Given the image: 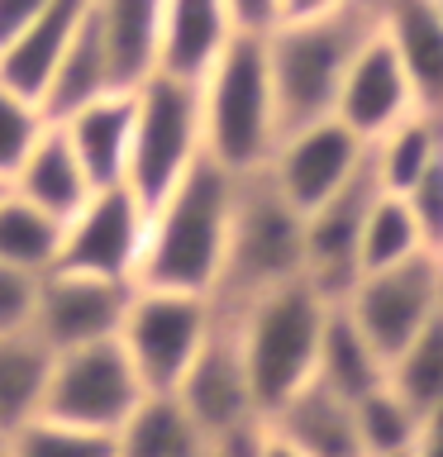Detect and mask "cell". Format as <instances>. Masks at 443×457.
Returning a JSON list of instances; mask_svg holds the SVG:
<instances>
[{
    "label": "cell",
    "mask_w": 443,
    "mask_h": 457,
    "mask_svg": "<svg viewBox=\"0 0 443 457\" xmlns=\"http://www.w3.org/2000/svg\"><path fill=\"white\" fill-rule=\"evenodd\" d=\"M396 457H410V453H396Z\"/></svg>",
    "instance_id": "f6af8a7d"
},
{
    "label": "cell",
    "mask_w": 443,
    "mask_h": 457,
    "mask_svg": "<svg viewBox=\"0 0 443 457\" xmlns=\"http://www.w3.org/2000/svg\"><path fill=\"white\" fill-rule=\"evenodd\" d=\"M281 138L277 96L267 71V38L234 34L200 77V153L229 177H253L272 162Z\"/></svg>",
    "instance_id": "3957f363"
},
{
    "label": "cell",
    "mask_w": 443,
    "mask_h": 457,
    "mask_svg": "<svg viewBox=\"0 0 443 457\" xmlns=\"http://www.w3.org/2000/svg\"><path fill=\"white\" fill-rule=\"evenodd\" d=\"M0 457H10V434H0Z\"/></svg>",
    "instance_id": "b9f144b4"
},
{
    "label": "cell",
    "mask_w": 443,
    "mask_h": 457,
    "mask_svg": "<svg viewBox=\"0 0 443 457\" xmlns=\"http://www.w3.org/2000/svg\"><path fill=\"white\" fill-rule=\"evenodd\" d=\"M257 457H305V453H300L296 443H286L277 428H267V424H263V438H257Z\"/></svg>",
    "instance_id": "ab89813d"
},
{
    "label": "cell",
    "mask_w": 443,
    "mask_h": 457,
    "mask_svg": "<svg viewBox=\"0 0 443 457\" xmlns=\"http://www.w3.org/2000/svg\"><path fill=\"white\" fill-rule=\"evenodd\" d=\"M377 195L381 181L372 162H363L324 205L305 214V281L329 305H339L357 281V243H363V224Z\"/></svg>",
    "instance_id": "7c38bea8"
},
{
    "label": "cell",
    "mask_w": 443,
    "mask_h": 457,
    "mask_svg": "<svg viewBox=\"0 0 443 457\" xmlns=\"http://www.w3.org/2000/svg\"><path fill=\"white\" fill-rule=\"evenodd\" d=\"M205 434L191 424L177 395H143L114 428V457H205Z\"/></svg>",
    "instance_id": "484cf974"
},
{
    "label": "cell",
    "mask_w": 443,
    "mask_h": 457,
    "mask_svg": "<svg viewBox=\"0 0 443 457\" xmlns=\"http://www.w3.org/2000/svg\"><path fill=\"white\" fill-rule=\"evenodd\" d=\"M439 262H443V253H439Z\"/></svg>",
    "instance_id": "bcb514c9"
},
{
    "label": "cell",
    "mask_w": 443,
    "mask_h": 457,
    "mask_svg": "<svg viewBox=\"0 0 443 457\" xmlns=\"http://www.w3.org/2000/svg\"><path fill=\"white\" fill-rule=\"evenodd\" d=\"M381 34L396 48L414 105L443 120V20L434 0H381Z\"/></svg>",
    "instance_id": "2e32d148"
},
{
    "label": "cell",
    "mask_w": 443,
    "mask_h": 457,
    "mask_svg": "<svg viewBox=\"0 0 443 457\" xmlns=\"http://www.w3.org/2000/svg\"><path fill=\"white\" fill-rule=\"evenodd\" d=\"M143 228H148V205L124 181L96 186L81 200V210L63 224V243H57L53 267L91 271V277H110V281H134L138 253H143Z\"/></svg>",
    "instance_id": "30bf717a"
},
{
    "label": "cell",
    "mask_w": 443,
    "mask_h": 457,
    "mask_svg": "<svg viewBox=\"0 0 443 457\" xmlns=\"http://www.w3.org/2000/svg\"><path fill=\"white\" fill-rule=\"evenodd\" d=\"M220 320L210 295H186V291H143L134 286V300L120 324V348L129 353L138 381L148 395H171L205 348L210 328Z\"/></svg>",
    "instance_id": "52a82bcc"
},
{
    "label": "cell",
    "mask_w": 443,
    "mask_h": 457,
    "mask_svg": "<svg viewBox=\"0 0 443 457\" xmlns=\"http://www.w3.org/2000/svg\"><path fill=\"white\" fill-rule=\"evenodd\" d=\"M410 457H443V410L420 420V434H414V443H410Z\"/></svg>",
    "instance_id": "74e56055"
},
{
    "label": "cell",
    "mask_w": 443,
    "mask_h": 457,
    "mask_svg": "<svg viewBox=\"0 0 443 457\" xmlns=\"http://www.w3.org/2000/svg\"><path fill=\"white\" fill-rule=\"evenodd\" d=\"M234 191L238 177H229L200 153V162L148 210L134 286L214 300L229 248V220H234Z\"/></svg>",
    "instance_id": "6da1fadb"
},
{
    "label": "cell",
    "mask_w": 443,
    "mask_h": 457,
    "mask_svg": "<svg viewBox=\"0 0 443 457\" xmlns=\"http://www.w3.org/2000/svg\"><path fill=\"white\" fill-rule=\"evenodd\" d=\"M229 43L234 24L224 14V0H163V53H157L163 77L200 86Z\"/></svg>",
    "instance_id": "e0dca14e"
},
{
    "label": "cell",
    "mask_w": 443,
    "mask_h": 457,
    "mask_svg": "<svg viewBox=\"0 0 443 457\" xmlns=\"http://www.w3.org/2000/svg\"><path fill=\"white\" fill-rule=\"evenodd\" d=\"M353 414H357V438H363L367 457L410 453L414 434H420V414H414L405 400L391 391V386H377L372 395L353 400Z\"/></svg>",
    "instance_id": "4dcf8cb0"
},
{
    "label": "cell",
    "mask_w": 443,
    "mask_h": 457,
    "mask_svg": "<svg viewBox=\"0 0 443 457\" xmlns=\"http://www.w3.org/2000/svg\"><path fill=\"white\" fill-rule=\"evenodd\" d=\"M53 353L38 334H5L0 338V434H14L43 414Z\"/></svg>",
    "instance_id": "4316f807"
},
{
    "label": "cell",
    "mask_w": 443,
    "mask_h": 457,
    "mask_svg": "<svg viewBox=\"0 0 443 457\" xmlns=\"http://www.w3.org/2000/svg\"><path fill=\"white\" fill-rule=\"evenodd\" d=\"M420 253H429V248L410 220V205L400 195L381 191L372 200L367 224H363V243H357V277L363 271H381V267H400Z\"/></svg>",
    "instance_id": "f1b7e54d"
},
{
    "label": "cell",
    "mask_w": 443,
    "mask_h": 457,
    "mask_svg": "<svg viewBox=\"0 0 443 457\" xmlns=\"http://www.w3.org/2000/svg\"><path fill=\"white\" fill-rule=\"evenodd\" d=\"M57 243H63V224L5 186V195H0V262L43 277L57 262Z\"/></svg>",
    "instance_id": "83f0119b"
},
{
    "label": "cell",
    "mask_w": 443,
    "mask_h": 457,
    "mask_svg": "<svg viewBox=\"0 0 443 457\" xmlns=\"http://www.w3.org/2000/svg\"><path fill=\"white\" fill-rule=\"evenodd\" d=\"M434 5H439V20H443V0H434Z\"/></svg>",
    "instance_id": "7bdbcfd3"
},
{
    "label": "cell",
    "mask_w": 443,
    "mask_h": 457,
    "mask_svg": "<svg viewBox=\"0 0 443 457\" xmlns=\"http://www.w3.org/2000/svg\"><path fill=\"white\" fill-rule=\"evenodd\" d=\"M129 300H134V281H110V277H91V271L53 267L38 277L34 334L48 353L120 338Z\"/></svg>",
    "instance_id": "8fae6325"
},
{
    "label": "cell",
    "mask_w": 443,
    "mask_h": 457,
    "mask_svg": "<svg viewBox=\"0 0 443 457\" xmlns=\"http://www.w3.org/2000/svg\"><path fill=\"white\" fill-rule=\"evenodd\" d=\"M196 162H200V86L157 71L134 91V134H129L124 186L153 210Z\"/></svg>",
    "instance_id": "8992f818"
},
{
    "label": "cell",
    "mask_w": 443,
    "mask_h": 457,
    "mask_svg": "<svg viewBox=\"0 0 443 457\" xmlns=\"http://www.w3.org/2000/svg\"><path fill=\"white\" fill-rule=\"evenodd\" d=\"M324 314H329V300L305 277L272 286V291H263L243 310L229 314L243 353V371H248V386H253V405L263 420H272L300 386L314 381Z\"/></svg>",
    "instance_id": "277c9868"
},
{
    "label": "cell",
    "mask_w": 443,
    "mask_h": 457,
    "mask_svg": "<svg viewBox=\"0 0 443 457\" xmlns=\"http://www.w3.org/2000/svg\"><path fill=\"white\" fill-rule=\"evenodd\" d=\"M34 310H38V271L0 262V338L34 334Z\"/></svg>",
    "instance_id": "836d02e7"
},
{
    "label": "cell",
    "mask_w": 443,
    "mask_h": 457,
    "mask_svg": "<svg viewBox=\"0 0 443 457\" xmlns=\"http://www.w3.org/2000/svg\"><path fill=\"white\" fill-rule=\"evenodd\" d=\"M77 153V167L96 186H120L129 171V134H134V91H110L57 124Z\"/></svg>",
    "instance_id": "ac0fdd59"
},
{
    "label": "cell",
    "mask_w": 443,
    "mask_h": 457,
    "mask_svg": "<svg viewBox=\"0 0 443 457\" xmlns=\"http://www.w3.org/2000/svg\"><path fill=\"white\" fill-rule=\"evenodd\" d=\"M224 14L234 24V34L267 38L281 24V0H224Z\"/></svg>",
    "instance_id": "d590c367"
},
{
    "label": "cell",
    "mask_w": 443,
    "mask_h": 457,
    "mask_svg": "<svg viewBox=\"0 0 443 457\" xmlns=\"http://www.w3.org/2000/svg\"><path fill=\"white\" fill-rule=\"evenodd\" d=\"M10 191L24 195L29 205H38L43 214H53L57 224H67L81 210V200L91 195V181L77 167V153H71V143L57 124H48L38 134V143L29 148L20 171L10 177Z\"/></svg>",
    "instance_id": "7402d4cb"
},
{
    "label": "cell",
    "mask_w": 443,
    "mask_h": 457,
    "mask_svg": "<svg viewBox=\"0 0 443 457\" xmlns=\"http://www.w3.org/2000/svg\"><path fill=\"white\" fill-rule=\"evenodd\" d=\"M0 195H5V181H0Z\"/></svg>",
    "instance_id": "ee69618b"
},
{
    "label": "cell",
    "mask_w": 443,
    "mask_h": 457,
    "mask_svg": "<svg viewBox=\"0 0 443 457\" xmlns=\"http://www.w3.org/2000/svg\"><path fill=\"white\" fill-rule=\"evenodd\" d=\"M410 110H420V105H414L405 67H400L396 48L386 43L381 24H377V34H372L348 62V77H343V86H339L334 120L348 124L363 143H372V138H381L396 120H405Z\"/></svg>",
    "instance_id": "9a60e30c"
},
{
    "label": "cell",
    "mask_w": 443,
    "mask_h": 457,
    "mask_svg": "<svg viewBox=\"0 0 443 457\" xmlns=\"http://www.w3.org/2000/svg\"><path fill=\"white\" fill-rule=\"evenodd\" d=\"M367 162V143L339 120H320L305 124L296 134L277 138V153L267 162L272 186L291 200L300 214H310L314 205H324L357 167Z\"/></svg>",
    "instance_id": "5bb4252c"
},
{
    "label": "cell",
    "mask_w": 443,
    "mask_h": 457,
    "mask_svg": "<svg viewBox=\"0 0 443 457\" xmlns=\"http://www.w3.org/2000/svg\"><path fill=\"white\" fill-rule=\"evenodd\" d=\"M434 320L443 324V262H439V305H434Z\"/></svg>",
    "instance_id": "60d3db41"
},
{
    "label": "cell",
    "mask_w": 443,
    "mask_h": 457,
    "mask_svg": "<svg viewBox=\"0 0 443 457\" xmlns=\"http://www.w3.org/2000/svg\"><path fill=\"white\" fill-rule=\"evenodd\" d=\"M267 428H277L286 443H296L305 457H367L363 438H357V414L353 400L334 395L329 386L310 381L286 400V405L263 420Z\"/></svg>",
    "instance_id": "d6986e66"
},
{
    "label": "cell",
    "mask_w": 443,
    "mask_h": 457,
    "mask_svg": "<svg viewBox=\"0 0 443 457\" xmlns=\"http://www.w3.org/2000/svg\"><path fill=\"white\" fill-rule=\"evenodd\" d=\"M91 10H96V0H48L38 20L24 29V38H14L10 48L0 53V81H5L10 91L38 100L48 77H53V67H57V57L67 53V43L77 38V29L91 20Z\"/></svg>",
    "instance_id": "44dd1931"
},
{
    "label": "cell",
    "mask_w": 443,
    "mask_h": 457,
    "mask_svg": "<svg viewBox=\"0 0 443 457\" xmlns=\"http://www.w3.org/2000/svg\"><path fill=\"white\" fill-rule=\"evenodd\" d=\"M339 305L348 310V320L363 328V338L377 348L381 362L391 367V357L434 324L439 257L420 253V257H410V262H400V267L363 271Z\"/></svg>",
    "instance_id": "9c48e42d"
},
{
    "label": "cell",
    "mask_w": 443,
    "mask_h": 457,
    "mask_svg": "<svg viewBox=\"0 0 443 457\" xmlns=\"http://www.w3.org/2000/svg\"><path fill=\"white\" fill-rule=\"evenodd\" d=\"M171 395L181 400V410L191 414V424L205 434V443L238 434L248 424H263V414L253 405V386H248V371H243V353H238L234 320L229 314L214 320L205 348L196 353V362L186 367V377Z\"/></svg>",
    "instance_id": "4fadbf2b"
},
{
    "label": "cell",
    "mask_w": 443,
    "mask_h": 457,
    "mask_svg": "<svg viewBox=\"0 0 443 457\" xmlns=\"http://www.w3.org/2000/svg\"><path fill=\"white\" fill-rule=\"evenodd\" d=\"M386 386L405 400V405L420 414L443 410V324L434 320L414 343H405L391 367H386Z\"/></svg>",
    "instance_id": "f546056e"
},
{
    "label": "cell",
    "mask_w": 443,
    "mask_h": 457,
    "mask_svg": "<svg viewBox=\"0 0 443 457\" xmlns=\"http://www.w3.org/2000/svg\"><path fill=\"white\" fill-rule=\"evenodd\" d=\"M314 381L329 386L343 400H363L377 386H386V362L377 348L363 338V328L348 320L343 305H329L324 334H320V357H314Z\"/></svg>",
    "instance_id": "cb8c5ba5"
},
{
    "label": "cell",
    "mask_w": 443,
    "mask_h": 457,
    "mask_svg": "<svg viewBox=\"0 0 443 457\" xmlns=\"http://www.w3.org/2000/svg\"><path fill=\"white\" fill-rule=\"evenodd\" d=\"M10 457H114V434L38 414V420H29L24 428L10 434Z\"/></svg>",
    "instance_id": "1f68e13d"
},
{
    "label": "cell",
    "mask_w": 443,
    "mask_h": 457,
    "mask_svg": "<svg viewBox=\"0 0 443 457\" xmlns=\"http://www.w3.org/2000/svg\"><path fill=\"white\" fill-rule=\"evenodd\" d=\"M110 91H120V86L110 77V57H105V43H100V29H96V10H91V20L77 29V38H71L67 53L57 57L53 77L38 96V110L48 124H63Z\"/></svg>",
    "instance_id": "603a6c76"
},
{
    "label": "cell",
    "mask_w": 443,
    "mask_h": 457,
    "mask_svg": "<svg viewBox=\"0 0 443 457\" xmlns=\"http://www.w3.org/2000/svg\"><path fill=\"white\" fill-rule=\"evenodd\" d=\"M377 24H381V0H343V5L324 10V14L286 20L272 29L267 34V71H272L281 134L334 120L339 86L348 77V62L377 34Z\"/></svg>",
    "instance_id": "7a4b0ae2"
},
{
    "label": "cell",
    "mask_w": 443,
    "mask_h": 457,
    "mask_svg": "<svg viewBox=\"0 0 443 457\" xmlns=\"http://www.w3.org/2000/svg\"><path fill=\"white\" fill-rule=\"evenodd\" d=\"M296 277H305V214L272 186L267 167L253 177H238L214 310L234 314L263 291Z\"/></svg>",
    "instance_id": "5b68a950"
},
{
    "label": "cell",
    "mask_w": 443,
    "mask_h": 457,
    "mask_svg": "<svg viewBox=\"0 0 443 457\" xmlns=\"http://www.w3.org/2000/svg\"><path fill=\"white\" fill-rule=\"evenodd\" d=\"M334 5H343V0H281V24L286 20H310V14H324Z\"/></svg>",
    "instance_id": "f35d334b"
},
{
    "label": "cell",
    "mask_w": 443,
    "mask_h": 457,
    "mask_svg": "<svg viewBox=\"0 0 443 457\" xmlns=\"http://www.w3.org/2000/svg\"><path fill=\"white\" fill-rule=\"evenodd\" d=\"M400 200L410 205V220H414V228H420L424 248L439 257V253H443V157H439V162L429 167Z\"/></svg>",
    "instance_id": "e575fe53"
},
{
    "label": "cell",
    "mask_w": 443,
    "mask_h": 457,
    "mask_svg": "<svg viewBox=\"0 0 443 457\" xmlns=\"http://www.w3.org/2000/svg\"><path fill=\"white\" fill-rule=\"evenodd\" d=\"M48 0H0V53L10 48L14 38H24V29L43 14Z\"/></svg>",
    "instance_id": "8d00e7d4"
},
{
    "label": "cell",
    "mask_w": 443,
    "mask_h": 457,
    "mask_svg": "<svg viewBox=\"0 0 443 457\" xmlns=\"http://www.w3.org/2000/svg\"><path fill=\"white\" fill-rule=\"evenodd\" d=\"M43 129H48V120H43L38 100L10 91V86L0 81V181H5V186H10L14 171H20V162L29 157V148L38 143Z\"/></svg>",
    "instance_id": "d6a6232c"
},
{
    "label": "cell",
    "mask_w": 443,
    "mask_h": 457,
    "mask_svg": "<svg viewBox=\"0 0 443 457\" xmlns=\"http://www.w3.org/2000/svg\"><path fill=\"white\" fill-rule=\"evenodd\" d=\"M96 29L120 91H138L148 77H157L163 0H96Z\"/></svg>",
    "instance_id": "ffe728a7"
},
{
    "label": "cell",
    "mask_w": 443,
    "mask_h": 457,
    "mask_svg": "<svg viewBox=\"0 0 443 457\" xmlns=\"http://www.w3.org/2000/svg\"><path fill=\"white\" fill-rule=\"evenodd\" d=\"M148 395L138 381L129 353L120 348V338L105 343H86V348L53 353L48 367V391H43V414L77 428H100L114 434L129 414L138 410V400Z\"/></svg>",
    "instance_id": "ba28073f"
},
{
    "label": "cell",
    "mask_w": 443,
    "mask_h": 457,
    "mask_svg": "<svg viewBox=\"0 0 443 457\" xmlns=\"http://www.w3.org/2000/svg\"><path fill=\"white\" fill-rule=\"evenodd\" d=\"M439 157H443V120L424 110H410L381 138L367 143V162L377 171L381 191H391V195H405Z\"/></svg>",
    "instance_id": "d4e9b609"
}]
</instances>
